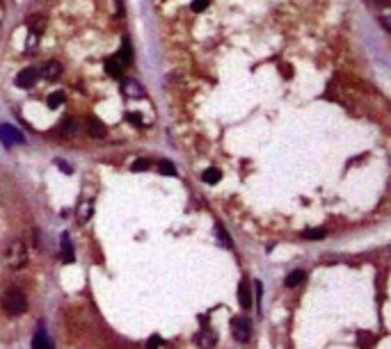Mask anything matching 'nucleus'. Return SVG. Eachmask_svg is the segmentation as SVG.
<instances>
[{
	"instance_id": "f257e3e1",
	"label": "nucleus",
	"mask_w": 391,
	"mask_h": 349,
	"mask_svg": "<svg viewBox=\"0 0 391 349\" xmlns=\"http://www.w3.org/2000/svg\"><path fill=\"white\" fill-rule=\"evenodd\" d=\"M5 263L7 267H12V270H21V267H26L28 263V247L21 240H14L5 251Z\"/></svg>"
},
{
	"instance_id": "ddd939ff",
	"label": "nucleus",
	"mask_w": 391,
	"mask_h": 349,
	"mask_svg": "<svg viewBox=\"0 0 391 349\" xmlns=\"http://www.w3.org/2000/svg\"><path fill=\"white\" fill-rule=\"evenodd\" d=\"M0 139H2L5 144H21V142H23V137H21L19 132L14 130V128H7V125L0 128Z\"/></svg>"
},
{
	"instance_id": "412c9836",
	"label": "nucleus",
	"mask_w": 391,
	"mask_h": 349,
	"mask_svg": "<svg viewBox=\"0 0 391 349\" xmlns=\"http://www.w3.org/2000/svg\"><path fill=\"white\" fill-rule=\"evenodd\" d=\"M149 167H151V160H146V158H140V160H135V162H133V172H146V169H149Z\"/></svg>"
},
{
	"instance_id": "dca6fc26",
	"label": "nucleus",
	"mask_w": 391,
	"mask_h": 349,
	"mask_svg": "<svg viewBox=\"0 0 391 349\" xmlns=\"http://www.w3.org/2000/svg\"><path fill=\"white\" fill-rule=\"evenodd\" d=\"M220 178H222V174H220V169H215V167H211V169H206V172L201 174V180L208 185L220 183Z\"/></svg>"
},
{
	"instance_id": "6ab92c4d",
	"label": "nucleus",
	"mask_w": 391,
	"mask_h": 349,
	"mask_svg": "<svg viewBox=\"0 0 391 349\" xmlns=\"http://www.w3.org/2000/svg\"><path fill=\"white\" fill-rule=\"evenodd\" d=\"M62 103H64V92H55L48 96V107L51 110H55V107H60Z\"/></svg>"
},
{
	"instance_id": "a878e982",
	"label": "nucleus",
	"mask_w": 391,
	"mask_h": 349,
	"mask_svg": "<svg viewBox=\"0 0 391 349\" xmlns=\"http://www.w3.org/2000/svg\"><path fill=\"white\" fill-rule=\"evenodd\" d=\"M208 5H211V0H193V9H195V12H204Z\"/></svg>"
},
{
	"instance_id": "7ed1b4c3",
	"label": "nucleus",
	"mask_w": 391,
	"mask_h": 349,
	"mask_svg": "<svg viewBox=\"0 0 391 349\" xmlns=\"http://www.w3.org/2000/svg\"><path fill=\"white\" fill-rule=\"evenodd\" d=\"M233 336L238 343H247L250 336H252V322L247 320V317H238V320H233Z\"/></svg>"
},
{
	"instance_id": "9b49d317",
	"label": "nucleus",
	"mask_w": 391,
	"mask_h": 349,
	"mask_svg": "<svg viewBox=\"0 0 391 349\" xmlns=\"http://www.w3.org/2000/svg\"><path fill=\"white\" fill-rule=\"evenodd\" d=\"M92 212H94V203H92V201H80L78 210H76V217H78L80 224H85V222H89Z\"/></svg>"
},
{
	"instance_id": "f8f14e48",
	"label": "nucleus",
	"mask_w": 391,
	"mask_h": 349,
	"mask_svg": "<svg viewBox=\"0 0 391 349\" xmlns=\"http://www.w3.org/2000/svg\"><path fill=\"white\" fill-rule=\"evenodd\" d=\"M215 343H218V338H215V333H213L211 329L208 331H199L197 333V345L199 347H204V349H208V347H215Z\"/></svg>"
},
{
	"instance_id": "0eeeda50",
	"label": "nucleus",
	"mask_w": 391,
	"mask_h": 349,
	"mask_svg": "<svg viewBox=\"0 0 391 349\" xmlns=\"http://www.w3.org/2000/svg\"><path fill=\"white\" fill-rule=\"evenodd\" d=\"M41 75L46 80H55L62 75V64L60 62H55V59H51V62H46V64L41 66Z\"/></svg>"
},
{
	"instance_id": "f03ea898",
	"label": "nucleus",
	"mask_w": 391,
	"mask_h": 349,
	"mask_svg": "<svg viewBox=\"0 0 391 349\" xmlns=\"http://www.w3.org/2000/svg\"><path fill=\"white\" fill-rule=\"evenodd\" d=\"M2 308L9 313V315H21L26 313L28 308V301H26V295L19 290V288H12L2 295Z\"/></svg>"
},
{
	"instance_id": "423d86ee",
	"label": "nucleus",
	"mask_w": 391,
	"mask_h": 349,
	"mask_svg": "<svg viewBox=\"0 0 391 349\" xmlns=\"http://www.w3.org/2000/svg\"><path fill=\"white\" fill-rule=\"evenodd\" d=\"M238 303L243 308H252V290H250V281H240L238 285Z\"/></svg>"
},
{
	"instance_id": "1a4fd4ad",
	"label": "nucleus",
	"mask_w": 391,
	"mask_h": 349,
	"mask_svg": "<svg viewBox=\"0 0 391 349\" xmlns=\"http://www.w3.org/2000/svg\"><path fill=\"white\" fill-rule=\"evenodd\" d=\"M32 349H55L53 347V340L46 336V331H37L32 338Z\"/></svg>"
},
{
	"instance_id": "5701e85b",
	"label": "nucleus",
	"mask_w": 391,
	"mask_h": 349,
	"mask_svg": "<svg viewBox=\"0 0 391 349\" xmlns=\"http://www.w3.org/2000/svg\"><path fill=\"white\" fill-rule=\"evenodd\" d=\"M215 228H218V235H220V240L224 242V247H231V237H229V235H226V233H224V228H222V224H218V226H215Z\"/></svg>"
},
{
	"instance_id": "a211bd4d",
	"label": "nucleus",
	"mask_w": 391,
	"mask_h": 349,
	"mask_svg": "<svg viewBox=\"0 0 391 349\" xmlns=\"http://www.w3.org/2000/svg\"><path fill=\"white\" fill-rule=\"evenodd\" d=\"M158 169H160V174H163V176H176V167H174L172 162H167V160H160Z\"/></svg>"
},
{
	"instance_id": "b1692460",
	"label": "nucleus",
	"mask_w": 391,
	"mask_h": 349,
	"mask_svg": "<svg viewBox=\"0 0 391 349\" xmlns=\"http://www.w3.org/2000/svg\"><path fill=\"white\" fill-rule=\"evenodd\" d=\"M41 25H44V19H41V16H32V19H30V27H32V32H39Z\"/></svg>"
},
{
	"instance_id": "f3484780",
	"label": "nucleus",
	"mask_w": 391,
	"mask_h": 349,
	"mask_svg": "<svg viewBox=\"0 0 391 349\" xmlns=\"http://www.w3.org/2000/svg\"><path fill=\"white\" fill-rule=\"evenodd\" d=\"M106 71L110 73V75H112V78H119L121 75V71H124V66L119 64V62H117V57H110L106 62Z\"/></svg>"
},
{
	"instance_id": "4468645a",
	"label": "nucleus",
	"mask_w": 391,
	"mask_h": 349,
	"mask_svg": "<svg viewBox=\"0 0 391 349\" xmlns=\"http://www.w3.org/2000/svg\"><path fill=\"white\" fill-rule=\"evenodd\" d=\"M305 278L307 274L302 270H293L288 276H286V288H298V285L305 283Z\"/></svg>"
},
{
	"instance_id": "cd10ccee",
	"label": "nucleus",
	"mask_w": 391,
	"mask_h": 349,
	"mask_svg": "<svg viewBox=\"0 0 391 349\" xmlns=\"http://www.w3.org/2000/svg\"><path fill=\"white\" fill-rule=\"evenodd\" d=\"M368 338H371V333H359V345H362V347H368Z\"/></svg>"
},
{
	"instance_id": "2eb2a0df",
	"label": "nucleus",
	"mask_w": 391,
	"mask_h": 349,
	"mask_svg": "<svg viewBox=\"0 0 391 349\" xmlns=\"http://www.w3.org/2000/svg\"><path fill=\"white\" fill-rule=\"evenodd\" d=\"M117 57V62H119L124 69H126L128 64L133 62V55H131V44H128V39H124V46H121V53L119 55H114Z\"/></svg>"
},
{
	"instance_id": "aec40b11",
	"label": "nucleus",
	"mask_w": 391,
	"mask_h": 349,
	"mask_svg": "<svg viewBox=\"0 0 391 349\" xmlns=\"http://www.w3.org/2000/svg\"><path fill=\"white\" fill-rule=\"evenodd\" d=\"M62 130H64L69 137H73V135L78 132V125H76V121H73V119H64V121H62Z\"/></svg>"
},
{
	"instance_id": "20e7f679",
	"label": "nucleus",
	"mask_w": 391,
	"mask_h": 349,
	"mask_svg": "<svg viewBox=\"0 0 391 349\" xmlns=\"http://www.w3.org/2000/svg\"><path fill=\"white\" fill-rule=\"evenodd\" d=\"M121 94L126 96V99H146V92H144V87L140 85L138 80H124L121 82Z\"/></svg>"
},
{
	"instance_id": "c85d7f7f",
	"label": "nucleus",
	"mask_w": 391,
	"mask_h": 349,
	"mask_svg": "<svg viewBox=\"0 0 391 349\" xmlns=\"http://www.w3.org/2000/svg\"><path fill=\"white\" fill-rule=\"evenodd\" d=\"M128 121H131V124H140V125H142V119H140V114H128Z\"/></svg>"
},
{
	"instance_id": "9d476101",
	"label": "nucleus",
	"mask_w": 391,
	"mask_h": 349,
	"mask_svg": "<svg viewBox=\"0 0 391 349\" xmlns=\"http://www.w3.org/2000/svg\"><path fill=\"white\" fill-rule=\"evenodd\" d=\"M60 253H62V260H64V263H73V260H76V256H73V247H71V240H69V233H64V235H62Z\"/></svg>"
},
{
	"instance_id": "393cba45",
	"label": "nucleus",
	"mask_w": 391,
	"mask_h": 349,
	"mask_svg": "<svg viewBox=\"0 0 391 349\" xmlns=\"http://www.w3.org/2000/svg\"><path fill=\"white\" fill-rule=\"evenodd\" d=\"M305 237L307 240H320V237H325V231H316V228H311V231H305Z\"/></svg>"
},
{
	"instance_id": "39448f33",
	"label": "nucleus",
	"mask_w": 391,
	"mask_h": 349,
	"mask_svg": "<svg viewBox=\"0 0 391 349\" xmlns=\"http://www.w3.org/2000/svg\"><path fill=\"white\" fill-rule=\"evenodd\" d=\"M37 75H39V73L34 71V69H23V71L16 75V87H21V89L32 87L34 82H37Z\"/></svg>"
},
{
	"instance_id": "4be33fe9",
	"label": "nucleus",
	"mask_w": 391,
	"mask_h": 349,
	"mask_svg": "<svg viewBox=\"0 0 391 349\" xmlns=\"http://www.w3.org/2000/svg\"><path fill=\"white\" fill-rule=\"evenodd\" d=\"M160 347H163V338H160V336L149 338V343H146V349H160Z\"/></svg>"
},
{
	"instance_id": "c756f323",
	"label": "nucleus",
	"mask_w": 391,
	"mask_h": 349,
	"mask_svg": "<svg viewBox=\"0 0 391 349\" xmlns=\"http://www.w3.org/2000/svg\"><path fill=\"white\" fill-rule=\"evenodd\" d=\"M281 71H284L286 78H291V75H293V69H291V66H281Z\"/></svg>"
},
{
	"instance_id": "6e6552de",
	"label": "nucleus",
	"mask_w": 391,
	"mask_h": 349,
	"mask_svg": "<svg viewBox=\"0 0 391 349\" xmlns=\"http://www.w3.org/2000/svg\"><path fill=\"white\" fill-rule=\"evenodd\" d=\"M87 135L94 139L106 137V125L101 124L99 119H87Z\"/></svg>"
},
{
	"instance_id": "bb28decb",
	"label": "nucleus",
	"mask_w": 391,
	"mask_h": 349,
	"mask_svg": "<svg viewBox=\"0 0 391 349\" xmlns=\"http://www.w3.org/2000/svg\"><path fill=\"white\" fill-rule=\"evenodd\" d=\"M37 48V32H30V39H28V53H32Z\"/></svg>"
}]
</instances>
